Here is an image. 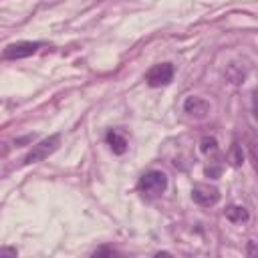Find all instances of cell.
Instances as JSON below:
<instances>
[{
	"label": "cell",
	"mask_w": 258,
	"mask_h": 258,
	"mask_svg": "<svg viewBox=\"0 0 258 258\" xmlns=\"http://www.w3.org/2000/svg\"><path fill=\"white\" fill-rule=\"evenodd\" d=\"M137 187H139V191L145 198H157L167 187V175L163 171H159V169H151V171H147V173L141 175Z\"/></svg>",
	"instance_id": "obj_1"
},
{
	"label": "cell",
	"mask_w": 258,
	"mask_h": 258,
	"mask_svg": "<svg viewBox=\"0 0 258 258\" xmlns=\"http://www.w3.org/2000/svg\"><path fill=\"white\" fill-rule=\"evenodd\" d=\"M58 143H60V135H58V133H54V135H50V137L38 141V143L28 151V155L24 157V163H36V161L46 159V157L58 147Z\"/></svg>",
	"instance_id": "obj_2"
},
{
	"label": "cell",
	"mask_w": 258,
	"mask_h": 258,
	"mask_svg": "<svg viewBox=\"0 0 258 258\" xmlns=\"http://www.w3.org/2000/svg\"><path fill=\"white\" fill-rule=\"evenodd\" d=\"M42 46V42L38 40H20V42H12L2 50V58L6 60H16V58H26L30 54H34L38 48Z\"/></svg>",
	"instance_id": "obj_3"
},
{
	"label": "cell",
	"mask_w": 258,
	"mask_h": 258,
	"mask_svg": "<svg viewBox=\"0 0 258 258\" xmlns=\"http://www.w3.org/2000/svg\"><path fill=\"white\" fill-rule=\"evenodd\" d=\"M173 64L171 62H161V64H155L147 71L145 75V81L149 87H163V85H169L173 81Z\"/></svg>",
	"instance_id": "obj_4"
},
{
	"label": "cell",
	"mask_w": 258,
	"mask_h": 258,
	"mask_svg": "<svg viewBox=\"0 0 258 258\" xmlns=\"http://www.w3.org/2000/svg\"><path fill=\"white\" fill-rule=\"evenodd\" d=\"M191 200L204 208L216 206L220 202V189L212 187V185H194L191 189Z\"/></svg>",
	"instance_id": "obj_5"
},
{
	"label": "cell",
	"mask_w": 258,
	"mask_h": 258,
	"mask_svg": "<svg viewBox=\"0 0 258 258\" xmlns=\"http://www.w3.org/2000/svg\"><path fill=\"white\" fill-rule=\"evenodd\" d=\"M183 111L189 115H196V117H204L210 111V105L202 97H187L183 101Z\"/></svg>",
	"instance_id": "obj_6"
},
{
	"label": "cell",
	"mask_w": 258,
	"mask_h": 258,
	"mask_svg": "<svg viewBox=\"0 0 258 258\" xmlns=\"http://www.w3.org/2000/svg\"><path fill=\"white\" fill-rule=\"evenodd\" d=\"M105 139H107L109 147L113 149V153L123 155V153L127 151V139H125V135H121L119 131H109V133L105 135Z\"/></svg>",
	"instance_id": "obj_7"
},
{
	"label": "cell",
	"mask_w": 258,
	"mask_h": 258,
	"mask_svg": "<svg viewBox=\"0 0 258 258\" xmlns=\"http://www.w3.org/2000/svg\"><path fill=\"white\" fill-rule=\"evenodd\" d=\"M226 218L230 222H234V224H242V222H248L250 214H248V210L244 206H230L226 210Z\"/></svg>",
	"instance_id": "obj_8"
},
{
	"label": "cell",
	"mask_w": 258,
	"mask_h": 258,
	"mask_svg": "<svg viewBox=\"0 0 258 258\" xmlns=\"http://www.w3.org/2000/svg\"><path fill=\"white\" fill-rule=\"evenodd\" d=\"M216 147H218V141H216L214 137H204V139H202V151H204V153L216 151Z\"/></svg>",
	"instance_id": "obj_9"
},
{
	"label": "cell",
	"mask_w": 258,
	"mask_h": 258,
	"mask_svg": "<svg viewBox=\"0 0 258 258\" xmlns=\"http://www.w3.org/2000/svg\"><path fill=\"white\" fill-rule=\"evenodd\" d=\"M242 159H244L242 149H240V145L236 143V145H234V163H236V165H240V163H242Z\"/></svg>",
	"instance_id": "obj_10"
},
{
	"label": "cell",
	"mask_w": 258,
	"mask_h": 258,
	"mask_svg": "<svg viewBox=\"0 0 258 258\" xmlns=\"http://www.w3.org/2000/svg\"><path fill=\"white\" fill-rule=\"evenodd\" d=\"M0 256H16L14 248H0Z\"/></svg>",
	"instance_id": "obj_11"
},
{
	"label": "cell",
	"mask_w": 258,
	"mask_h": 258,
	"mask_svg": "<svg viewBox=\"0 0 258 258\" xmlns=\"http://www.w3.org/2000/svg\"><path fill=\"white\" fill-rule=\"evenodd\" d=\"M99 254H115L113 250H109V248H101V250H97L95 252V256H99Z\"/></svg>",
	"instance_id": "obj_12"
}]
</instances>
